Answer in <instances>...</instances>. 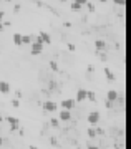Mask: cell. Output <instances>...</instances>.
Returning <instances> with one entry per match:
<instances>
[{"label":"cell","instance_id":"7a4b0ae2","mask_svg":"<svg viewBox=\"0 0 131 149\" xmlns=\"http://www.w3.org/2000/svg\"><path fill=\"white\" fill-rule=\"evenodd\" d=\"M86 119H88V124L91 126V128H96V126H98V123H100V113H98V111H91Z\"/></svg>","mask_w":131,"mask_h":149},{"label":"cell","instance_id":"7402d4cb","mask_svg":"<svg viewBox=\"0 0 131 149\" xmlns=\"http://www.w3.org/2000/svg\"><path fill=\"white\" fill-rule=\"evenodd\" d=\"M12 106H13V108H18V106H20L18 100H13V101H12Z\"/></svg>","mask_w":131,"mask_h":149},{"label":"cell","instance_id":"ac0fdd59","mask_svg":"<svg viewBox=\"0 0 131 149\" xmlns=\"http://www.w3.org/2000/svg\"><path fill=\"white\" fill-rule=\"evenodd\" d=\"M50 126H52V128H58V126H60V121H58L57 118H52V119H50Z\"/></svg>","mask_w":131,"mask_h":149},{"label":"cell","instance_id":"9a60e30c","mask_svg":"<svg viewBox=\"0 0 131 149\" xmlns=\"http://www.w3.org/2000/svg\"><path fill=\"white\" fill-rule=\"evenodd\" d=\"M32 40H33V38L30 37V35H22V45H28V43H32Z\"/></svg>","mask_w":131,"mask_h":149},{"label":"cell","instance_id":"e0dca14e","mask_svg":"<svg viewBox=\"0 0 131 149\" xmlns=\"http://www.w3.org/2000/svg\"><path fill=\"white\" fill-rule=\"evenodd\" d=\"M70 8H71L73 12H78V10H81V5H80V3H76V2L73 0V3L70 5Z\"/></svg>","mask_w":131,"mask_h":149},{"label":"cell","instance_id":"83f0119b","mask_svg":"<svg viewBox=\"0 0 131 149\" xmlns=\"http://www.w3.org/2000/svg\"><path fill=\"white\" fill-rule=\"evenodd\" d=\"M2 144H4V139H2V136H0V146H2Z\"/></svg>","mask_w":131,"mask_h":149},{"label":"cell","instance_id":"3957f363","mask_svg":"<svg viewBox=\"0 0 131 149\" xmlns=\"http://www.w3.org/2000/svg\"><path fill=\"white\" fill-rule=\"evenodd\" d=\"M42 108H43L47 113H55V111L58 109V104H57L55 101H52V100H47V101H43Z\"/></svg>","mask_w":131,"mask_h":149},{"label":"cell","instance_id":"603a6c76","mask_svg":"<svg viewBox=\"0 0 131 149\" xmlns=\"http://www.w3.org/2000/svg\"><path fill=\"white\" fill-rule=\"evenodd\" d=\"M75 48H76L75 47V43H68V50L70 52H75Z\"/></svg>","mask_w":131,"mask_h":149},{"label":"cell","instance_id":"484cf974","mask_svg":"<svg viewBox=\"0 0 131 149\" xmlns=\"http://www.w3.org/2000/svg\"><path fill=\"white\" fill-rule=\"evenodd\" d=\"M4 28H5V27H4V23H2V22H0V33L4 32Z\"/></svg>","mask_w":131,"mask_h":149},{"label":"cell","instance_id":"2e32d148","mask_svg":"<svg viewBox=\"0 0 131 149\" xmlns=\"http://www.w3.org/2000/svg\"><path fill=\"white\" fill-rule=\"evenodd\" d=\"M86 100L88 101H96V96H95L93 91H86Z\"/></svg>","mask_w":131,"mask_h":149},{"label":"cell","instance_id":"ffe728a7","mask_svg":"<svg viewBox=\"0 0 131 149\" xmlns=\"http://www.w3.org/2000/svg\"><path fill=\"white\" fill-rule=\"evenodd\" d=\"M115 2V5H118V7H125L126 5V0H113Z\"/></svg>","mask_w":131,"mask_h":149},{"label":"cell","instance_id":"52a82bcc","mask_svg":"<svg viewBox=\"0 0 131 149\" xmlns=\"http://www.w3.org/2000/svg\"><path fill=\"white\" fill-rule=\"evenodd\" d=\"M118 95H120V93H118V91L116 90H110L108 91V93H106V101H116V100H118Z\"/></svg>","mask_w":131,"mask_h":149},{"label":"cell","instance_id":"f546056e","mask_svg":"<svg viewBox=\"0 0 131 149\" xmlns=\"http://www.w3.org/2000/svg\"><path fill=\"white\" fill-rule=\"evenodd\" d=\"M115 149H123V148H121V146H115Z\"/></svg>","mask_w":131,"mask_h":149},{"label":"cell","instance_id":"6da1fadb","mask_svg":"<svg viewBox=\"0 0 131 149\" xmlns=\"http://www.w3.org/2000/svg\"><path fill=\"white\" fill-rule=\"evenodd\" d=\"M43 47H45V45H43L42 42H37V40L32 42L30 43V53L33 55V56H37V55H40L43 52Z\"/></svg>","mask_w":131,"mask_h":149},{"label":"cell","instance_id":"1f68e13d","mask_svg":"<svg viewBox=\"0 0 131 149\" xmlns=\"http://www.w3.org/2000/svg\"><path fill=\"white\" fill-rule=\"evenodd\" d=\"M76 149H81V148H76Z\"/></svg>","mask_w":131,"mask_h":149},{"label":"cell","instance_id":"9c48e42d","mask_svg":"<svg viewBox=\"0 0 131 149\" xmlns=\"http://www.w3.org/2000/svg\"><path fill=\"white\" fill-rule=\"evenodd\" d=\"M0 93H10V83L8 81H0Z\"/></svg>","mask_w":131,"mask_h":149},{"label":"cell","instance_id":"8992f818","mask_svg":"<svg viewBox=\"0 0 131 149\" xmlns=\"http://www.w3.org/2000/svg\"><path fill=\"white\" fill-rule=\"evenodd\" d=\"M73 106H75V100H63L62 101V108L63 109H68V111H71L73 109Z\"/></svg>","mask_w":131,"mask_h":149},{"label":"cell","instance_id":"d4e9b609","mask_svg":"<svg viewBox=\"0 0 131 149\" xmlns=\"http://www.w3.org/2000/svg\"><path fill=\"white\" fill-rule=\"evenodd\" d=\"M4 17H5V12H0V22L4 20Z\"/></svg>","mask_w":131,"mask_h":149},{"label":"cell","instance_id":"44dd1931","mask_svg":"<svg viewBox=\"0 0 131 149\" xmlns=\"http://www.w3.org/2000/svg\"><path fill=\"white\" fill-rule=\"evenodd\" d=\"M75 2H76V3H80V5L83 7V5H86V3H88V0H75Z\"/></svg>","mask_w":131,"mask_h":149},{"label":"cell","instance_id":"cb8c5ba5","mask_svg":"<svg viewBox=\"0 0 131 149\" xmlns=\"http://www.w3.org/2000/svg\"><path fill=\"white\" fill-rule=\"evenodd\" d=\"M86 5H88V10H90V12H95V7H93V3H86Z\"/></svg>","mask_w":131,"mask_h":149},{"label":"cell","instance_id":"4316f807","mask_svg":"<svg viewBox=\"0 0 131 149\" xmlns=\"http://www.w3.org/2000/svg\"><path fill=\"white\" fill-rule=\"evenodd\" d=\"M88 149H100L98 146H88Z\"/></svg>","mask_w":131,"mask_h":149},{"label":"cell","instance_id":"8fae6325","mask_svg":"<svg viewBox=\"0 0 131 149\" xmlns=\"http://www.w3.org/2000/svg\"><path fill=\"white\" fill-rule=\"evenodd\" d=\"M95 48H96L98 52L105 50V48H106V42H105V40H96V42H95Z\"/></svg>","mask_w":131,"mask_h":149},{"label":"cell","instance_id":"f1b7e54d","mask_svg":"<svg viewBox=\"0 0 131 149\" xmlns=\"http://www.w3.org/2000/svg\"><path fill=\"white\" fill-rule=\"evenodd\" d=\"M30 149H38L37 146H30Z\"/></svg>","mask_w":131,"mask_h":149},{"label":"cell","instance_id":"d6986e66","mask_svg":"<svg viewBox=\"0 0 131 149\" xmlns=\"http://www.w3.org/2000/svg\"><path fill=\"white\" fill-rule=\"evenodd\" d=\"M50 68H52L53 71H58V63H57V61H53V60H52V61H50Z\"/></svg>","mask_w":131,"mask_h":149},{"label":"cell","instance_id":"5bb4252c","mask_svg":"<svg viewBox=\"0 0 131 149\" xmlns=\"http://www.w3.org/2000/svg\"><path fill=\"white\" fill-rule=\"evenodd\" d=\"M105 76H106V78H108V80L115 81V74H113V71H111L110 68H105Z\"/></svg>","mask_w":131,"mask_h":149},{"label":"cell","instance_id":"5b68a950","mask_svg":"<svg viewBox=\"0 0 131 149\" xmlns=\"http://www.w3.org/2000/svg\"><path fill=\"white\" fill-rule=\"evenodd\" d=\"M70 119H71V111H68V109H60V114H58V121L68 123Z\"/></svg>","mask_w":131,"mask_h":149},{"label":"cell","instance_id":"4fadbf2b","mask_svg":"<svg viewBox=\"0 0 131 149\" xmlns=\"http://www.w3.org/2000/svg\"><path fill=\"white\" fill-rule=\"evenodd\" d=\"M86 134H88V138H96V136H98V134H96V128H91V126H90L88 128V131H86Z\"/></svg>","mask_w":131,"mask_h":149},{"label":"cell","instance_id":"277c9868","mask_svg":"<svg viewBox=\"0 0 131 149\" xmlns=\"http://www.w3.org/2000/svg\"><path fill=\"white\" fill-rule=\"evenodd\" d=\"M5 121L10 123V131H15V129L20 128V119L18 118H13V116H7Z\"/></svg>","mask_w":131,"mask_h":149},{"label":"cell","instance_id":"7c38bea8","mask_svg":"<svg viewBox=\"0 0 131 149\" xmlns=\"http://www.w3.org/2000/svg\"><path fill=\"white\" fill-rule=\"evenodd\" d=\"M12 40H13V43H15L17 47H20V45H22V35H20V33H13Z\"/></svg>","mask_w":131,"mask_h":149},{"label":"cell","instance_id":"4dcf8cb0","mask_svg":"<svg viewBox=\"0 0 131 149\" xmlns=\"http://www.w3.org/2000/svg\"><path fill=\"white\" fill-rule=\"evenodd\" d=\"M100 2H101V3H106V2H108V0H100Z\"/></svg>","mask_w":131,"mask_h":149},{"label":"cell","instance_id":"ba28073f","mask_svg":"<svg viewBox=\"0 0 131 149\" xmlns=\"http://www.w3.org/2000/svg\"><path fill=\"white\" fill-rule=\"evenodd\" d=\"M38 38L42 40V43H43V45H48V43H52V38H50V35H48L47 32H40Z\"/></svg>","mask_w":131,"mask_h":149},{"label":"cell","instance_id":"30bf717a","mask_svg":"<svg viewBox=\"0 0 131 149\" xmlns=\"http://www.w3.org/2000/svg\"><path fill=\"white\" fill-rule=\"evenodd\" d=\"M86 100V90H78L76 91V98L75 101H85Z\"/></svg>","mask_w":131,"mask_h":149}]
</instances>
